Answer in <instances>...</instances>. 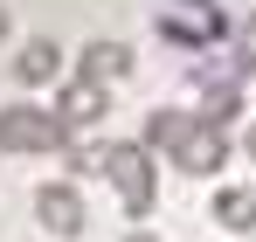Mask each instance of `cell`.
Wrapping results in <instances>:
<instances>
[{
  "label": "cell",
  "instance_id": "52a82bcc",
  "mask_svg": "<svg viewBox=\"0 0 256 242\" xmlns=\"http://www.w3.org/2000/svg\"><path fill=\"white\" fill-rule=\"evenodd\" d=\"M84 76H90V83L132 76V48H125V42H90V48H84Z\"/></svg>",
  "mask_w": 256,
  "mask_h": 242
},
{
  "label": "cell",
  "instance_id": "6da1fadb",
  "mask_svg": "<svg viewBox=\"0 0 256 242\" xmlns=\"http://www.w3.org/2000/svg\"><path fill=\"white\" fill-rule=\"evenodd\" d=\"M56 146H70L56 111H42V104H7L0 111V152H56Z\"/></svg>",
  "mask_w": 256,
  "mask_h": 242
},
{
  "label": "cell",
  "instance_id": "ba28073f",
  "mask_svg": "<svg viewBox=\"0 0 256 242\" xmlns=\"http://www.w3.org/2000/svg\"><path fill=\"white\" fill-rule=\"evenodd\" d=\"M187 132H194V118H187V111H152L138 146H146V152H152V146H160V152H180V146H187Z\"/></svg>",
  "mask_w": 256,
  "mask_h": 242
},
{
  "label": "cell",
  "instance_id": "7a4b0ae2",
  "mask_svg": "<svg viewBox=\"0 0 256 242\" xmlns=\"http://www.w3.org/2000/svg\"><path fill=\"white\" fill-rule=\"evenodd\" d=\"M104 180L118 187V201H125L132 214H146V208H152V187H160V180H152V152H146V146H111Z\"/></svg>",
  "mask_w": 256,
  "mask_h": 242
},
{
  "label": "cell",
  "instance_id": "8fae6325",
  "mask_svg": "<svg viewBox=\"0 0 256 242\" xmlns=\"http://www.w3.org/2000/svg\"><path fill=\"white\" fill-rule=\"evenodd\" d=\"M250 62H256V14L242 21V56H236V70H250Z\"/></svg>",
  "mask_w": 256,
  "mask_h": 242
},
{
  "label": "cell",
  "instance_id": "9c48e42d",
  "mask_svg": "<svg viewBox=\"0 0 256 242\" xmlns=\"http://www.w3.org/2000/svg\"><path fill=\"white\" fill-rule=\"evenodd\" d=\"M214 222L222 228H256V194L250 187H222L214 194Z\"/></svg>",
  "mask_w": 256,
  "mask_h": 242
},
{
  "label": "cell",
  "instance_id": "277c9868",
  "mask_svg": "<svg viewBox=\"0 0 256 242\" xmlns=\"http://www.w3.org/2000/svg\"><path fill=\"white\" fill-rule=\"evenodd\" d=\"M56 76H62V42L35 35L28 48H14V83H21V90H42V83H56Z\"/></svg>",
  "mask_w": 256,
  "mask_h": 242
},
{
  "label": "cell",
  "instance_id": "5b68a950",
  "mask_svg": "<svg viewBox=\"0 0 256 242\" xmlns=\"http://www.w3.org/2000/svg\"><path fill=\"white\" fill-rule=\"evenodd\" d=\"M222 160H228L222 124H201V118H194V132H187V146L173 152V166H180V173H222Z\"/></svg>",
  "mask_w": 256,
  "mask_h": 242
},
{
  "label": "cell",
  "instance_id": "30bf717a",
  "mask_svg": "<svg viewBox=\"0 0 256 242\" xmlns=\"http://www.w3.org/2000/svg\"><path fill=\"white\" fill-rule=\"evenodd\" d=\"M111 146H70V173H104Z\"/></svg>",
  "mask_w": 256,
  "mask_h": 242
},
{
  "label": "cell",
  "instance_id": "7c38bea8",
  "mask_svg": "<svg viewBox=\"0 0 256 242\" xmlns=\"http://www.w3.org/2000/svg\"><path fill=\"white\" fill-rule=\"evenodd\" d=\"M242 152H250V160H256V124H250V132H242Z\"/></svg>",
  "mask_w": 256,
  "mask_h": 242
},
{
  "label": "cell",
  "instance_id": "4fadbf2b",
  "mask_svg": "<svg viewBox=\"0 0 256 242\" xmlns=\"http://www.w3.org/2000/svg\"><path fill=\"white\" fill-rule=\"evenodd\" d=\"M125 242H166V236H146V228H132V236H125Z\"/></svg>",
  "mask_w": 256,
  "mask_h": 242
},
{
  "label": "cell",
  "instance_id": "5bb4252c",
  "mask_svg": "<svg viewBox=\"0 0 256 242\" xmlns=\"http://www.w3.org/2000/svg\"><path fill=\"white\" fill-rule=\"evenodd\" d=\"M0 42H7V7H0Z\"/></svg>",
  "mask_w": 256,
  "mask_h": 242
},
{
  "label": "cell",
  "instance_id": "8992f818",
  "mask_svg": "<svg viewBox=\"0 0 256 242\" xmlns=\"http://www.w3.org/2000/svg\"><path fill=\"white\" fill-rule=\"evenodd\" d=\"M104 111H111V104H104V83H90V76L62 83V97H56V118H62V132H76V124H97Z\"/></svg>",
  "mask_w": 256,
  "mask_h": 242
},
{
  "label": "cell",
  "instance_id": "3957f363",
  "mask_svg": "<svg viewBox=\"0 0 256 242\" xmlns=\"http://www.w3.org/2000/svg\"><path fill=\"white\" fill-rule=\"evenodd\" d=\"M35 214H42L48 236H84V194H76V180H48V187H35Z\"/></svg>",
  "mask_w": 256,
  "mask_h": 242
}]
</instances>
